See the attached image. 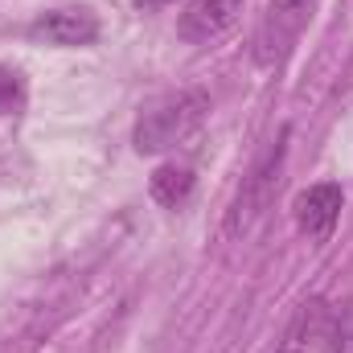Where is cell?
Wrapping results in <instances>:
<instances>
[{
  "instance_id": "3",
  "label": "cell",
  "mask_w": 353,
  "mask_h": 353,
  "mask_svg": "<svg viewBox=\"0 0 353 353\" xmlns=\"http://www.w3.org/2000/svg\"><path fill=\"white\" fill-rule=\"evenodd\" d=\"M312 12H316V0H267V12L259 21V33H255V62L279 66L296 50Z\"/></svg>"
},
{
  "instance_id": "1",
  "label": "cell",
  "mask_w": 353,
  "mask_h": 353,
  "mask_svg": "<svg viewBox=\"0 0 353 353\" xmlns=\"http://www.w3.org/2000/svg\"><path fill=\"white\" fill-rule=\"evenodd\" d=\"M283 161H288V128L279 132V140L263 152V161L243 176V185H239V193H234V201H230V210H226V226H222L226 239H247V234L259 226V218L271 210V201H275V193H279Z\"/></svg>"
},
{
  "instance_id": "4",
  "label": "cell",
  "mask_w": 353,
  "mask_h": 353,
  "mask_svg": "<svg viewBox=\"0 0 353 353\" xmlns=\"http://www.w3.org/2000/svg\"><path fill=\"white\" fill-rule=\"evenodd\" d=\"M341 205H345V193L337 181H321V185H308L300 197H296V226L308 234V243H329L333 230H337V218H341Z\"/></svg>"
},
{
  "instance_id": "11",
  "label": "cell",
  "mask_w": 353,
  "mask_h": 353,
  "mask_svg": "<svg viewBox=\"0 0 353 353\" xmlns=\"http://www.w3.org/2000/svg\"><path fill=\"white\" fill-rule=\"evenodd\" d=\"M144 4H169V0H144Z\"/></svg>"
},
{
  "instance_id": "5",
  "label": "cell",
  "mask_w": 353,
  "mask_h": 353,
  "mask_svg": "<svg viewBox=\"0 0 353 353\" xmlns=\"http://www.w3.org/2000/svg\"><path fill=\"white\" fill-rule=\"evenodd\" d=\"M29 37L58 50H79L99 37V17L90 8H50L29 25Z\"/></svg>"
},
{
  "instance_id": "10",
  "label": "cell",
  "mask_w": 353,
  "mask_h": 353,
  "mask_svg": "<svg viewBox=\"0 0 353 353\" xmlns=\"http://www.w3.org/2000/svg\"><path fill=\"white\" fill-rule=\"evenodd\" d=\"M25 107V83L17 70L0 66V115H17Z\"/></svg>"
},
{
  "instance_id": "7",
  "label": "cell",
  "mask_w": 353,
  "mask_h": 353,
  "mask_svg": "<svg viewBox=\"0 0 353 353\" xmlns=\"http://www.w3.org/2000/svg\"><path fill=\"white\" fill-rule=\"evenodd\" d=\"M316 345L321 353H353V296H341L337 304L321 312Z\"/></svg>"
},
{
  "instance_id": "6",
  "label": "cell",
  "mask_w": 353,
  "mask_h": 353,
  "mask_svg": "<svg viewBox=\"0 0 353 353\" xmlns=\"http://www.w3.org/2000/svg\"><path fill=\"white\" fill-rule=\"evenodd\" d=\"M239 12H243V0H189L176 21V37L189 46L214 41L239 21Z\"/></svg>"
},
{
  "instance_id": "9",
  "label": "cell",
  "mask_w": 353,
  "mask_h": 353,
  "mask_svg": "<svg viewBox=\"0 0 353 353\" xmlns=\"http://www.w3.org/2000/svg\"><path fill=\"white\" fill-rule=\"evenodd\" d=\"M148 193H152L157 205H165V210H181V205L193 197V173H189V169H176V165H165V169L152 173Z\"/></svg>"
},
{
  "instance_id": "8",
  "label": "cell",
  "mask_w": 353,
  "mask_h": 353,
  "mask_svg": "<svg viewBox=\"0 0 353 353\" xmlns=\"http://www.w3.org/2000/svg\"><path fill=\"white\" fill-rule=\"evenodd\" d=\"M321 312H325V304H321V300H308V304H300V308H296V316L288 321V329L275 337V345H271L267 353H304L308 337H316Z\"/></svg>"
},
{
  "instance_id": "2",
  "label": "cell",
  "mask_w": 353,
  "mask_h": 353,
  "mask_svg": "<svg viewBox=\"0 0 353 353\" xmlns=\"http://www.w3.org/2000/svg\"><path fill=\"white\" fill-rule=\"evenodd\" d=\"M205 111H210L205 90H181V94H173V99L148 107V111L136 119V132H132L136 152H148V157H152V152L176 148L181 140H189V136L201 128Z\"/></svg>"
}]
</instances>
